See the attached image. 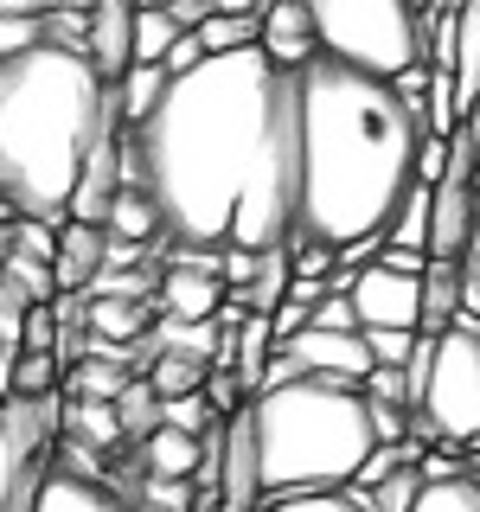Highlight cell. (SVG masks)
<instances>
[{
    "mask_svg": "<svg viewBox=\"0 0 480 512\" xmlns=\"http://www.w3.org/2000/svg\"><path fill=\"white\" fill-rule=\"evenodd\" d=\"M141 506H154V512H192V506H199V487H192V480L148 474V480H141Z\"/></svg>",
    "mask_w": 480,
    "mask_h": 512,
    "instance_id": "cell-37",
    "label": "cell"
},
{
    "mask_svg": "<svg viewBox=\"0 0 480 512\" xmlns=\"http://www.w3.org/2000/svg\"><path fill=\"white\" fill-rule=\"evenodd\" d=\"M173 39H180V26L167 7H135V64H160L173 52Z\"/></svg>",
    "mask_w": 480,
    "mask_h": 512,
    "instance_id": "cell-29",
    "label": "cell"
},
{
    "mask_svg": "<svg viewBox=\"0 0 480 512\" xmlns=\"http://www.w3.org/2000/svg\"><path fill=\"white\" fill-rule=\"evenodd\" d=\"M372 404H397V410H416V384H410V365H372L359 384Z\"/></svg>",
    "mask_w": 480,
    "mask_h": 512,
    "instance_id": "cell-34",
    "label": "cell"
},
{
    "mask_svg": "<svg viewBox=\"0 0 480 512\" xmlns=\"http://www.w3.org/2000/svg\"><path fill=\"white\" fill-rule=\"evenodd\" d=\"M269 64L282 71H301L314 58V20H308V0H269L263 7V32H256Z\"/></svg>",
    "mask_w": 480,
    "mask_h": 512,
    "instance_id": "cell-13",
    "label": "cell"
},
{
    "mask_svg": "<svg viewBox=\"0 0 480 512\" xmlns=\"http://www.w3.org/2000/svg\"><path fill=\"white\" fill-rule=\"evenodd\" d=\"M314 52L372 77H404L423 64V13L410 0H308Z\"/></svg>",
    "mask_w": 480,
    "mask_h": 512,
    "instance_id": "cell-6",
    "label": "cell"
},
{
    "mask_svg": "<svg viewBox=\"0 0 480 512\" xmlns=\"http://www.w3.org/2000/svg\"><path fill=\"white\" fill-rule=\"evenodd\" d=\"M135 7H173V0H135Z\"/></svg>",
    "mask_w": 480,
    "mask_h": 512,
    "instance_id": "cell-46",
    "label": "cell"
},
{
    "mask_svg": "<svg viewBox=\"0 0 480 512\" xmlns=\"http://www.w3.org/2000/svg\"><path fill=\"white\" fill-rule=\"evenodd\" d=\"M13 250L32 256V263H52V256H58L52 224H45V218H20V231H13Z\"/></svg>",
    "mask_w": 480,
    "mask_h": 512,
    "instance_id": "cell-41",
    "label": "cell"
},
{
    "mask_svg": "<svg viewBox=\"0 0 480 512\" xmlns=\"http://www.w3.org/2000/svg\"><path fill=\"white\" fill-rule=\"evenodd\" d=\"M20 352H58V320H52V301H32V308H26Z\"/></svg>",
    "mask_w": 480,
    "mask_h": 512,
    "instance_id": "cell-39",
    "label": "cell"
},
{
    "mask_svg": "<svg viewBox=\"0 0 480 512\" xmlns=\"http://www.w3.org/2000/svg\"><path fill=\"white\" fill-rule=\"evenodd\" d=\"M205 45V58H224V52H244L256 45V32H263V13H205V26H192Z\"/></svg>",
    "mask_w": 480,
    "mask_h": 512,
    "instance_id": "cell-25",
    "label": "cell"
},
{
    "mask_svg": "<svg viewBox=\"0 0 480 512\" xmlns=\"http://www.w3.org/2000/svg\"><path fill=\"white\" fill-rule=\"evenodd\" d=\"M135 448H141V468H148V474L192 480V474H199V448H205V442H199V436H186V429H173V423H154Z\"/></svg>",
    "mask_w": 480,
    "mask_h": 512,
    "instance_id": "cell-19",
    "label": "cell"
},
{
    "mask_svg": "<svg viewBox=\"0 0 480 512\" xmlns=\"http://www.w3.org/2000/svg\"><path fill=\"white\" fill-rule=\"evenodd\" d=\"M173 26H180V32H192V26H205V13H212V0H173Z\"/></svg>",
    "mask_w": 480,
    "mask_h": 512,
    "instance_id": "cell-43",
    "label": "cell"
},
{
    "mask_svg": "<svg viewBox=\"0 0 480 512\" xmlns=\"http://www.w3.org/2000/svg\"><path fill=\"white\" fill-rule=\"evenodd\" d=\"M122 180H128V148H122V128H116V135H103V141L84 154V173H77V186H71V205H64V218L103 224V212H109V199H116Z\"/></svg>",
    "mask_w": 480,
    "mask_h": 512,
    "instance_id": "cell-11",
    "label": "cell"
},
{
    "mask_svg": "<svg viewBox=\"0 0 480 512\" xmlns=\"http://www.w3.org/2000/svg\"><path fill=\"white\" fill-rule=\"evenodd\" d=\"M26 512H122V500L84 468H52L39 480V493H32Z\"/></svg>",
    "mask_w": 480,
    "mask_h": 512,
    "instance_id": "cell-16",
    "label": "cell"
},
{
    "mask_svg": "<svg viewBox=\"0 0 480 512\" xmlns=\"http://www.w3.org/2000/svg\"><path fill=\"white\" fill-rule=\"evenodd\" d=\"M128 384H135V372L122 365V352H116L109 365H103V359H84V365L71 372V391H77V397H90V404H116Z\"/></svg>",
    "mask_w": 480,
    "mask_h": 512,
    "instance_id": "cell-26",
    "label": "cell"
},
{
    "mask_svg": "<svg viewBox=\"0 0 480 512\" xmlns=\"http://www.w3.org/2000/svg\"><path fill=\"white\" fill-rule=\"evenodd\" d=\"M116 84L64 45L0 58V205L20 218H64L84 154L116 135Z\"/></svg>",
    "mask_w": 480,
    "mask_h": 512,
    "instance_id": "cell-3",
    "label": "cell"
},
{
    "mask_svg": "<svg viewBox=\"0 0 480 512\" xmlns=\"http://www.w3.org/2000/svg\"><path fill=\"white\" fill-rule=\"evenodd\" d=\"M263 506V461H256V416L237 404L224 416V461H218V512H256Z\"/></svg>",
    "mask_w": 480,
    "mask_h": 512,
    "instance_id": "cell-10",
    "label": "cell"
},
{
    "mask_svg": "<svg viewBox=\"0 0 480 512\" xmlns=\"http://www.w3.org/2000/svg\"><path fill=\"white\" fill-rule=\"evenodd\" d=\"M346 301L359 314V327H410L423 333V269H397V263H365L352 269Z\"/></svg>",
    "mask_w": 480,
    "mask_h": 512,
    "instance_id": "cell-8",
    "label": "cell"
},
{
    "mask_svg": "<svg viewBox=\"0 0 480 512\" xmlns=\"http://www.w3.org/2000/svg\"><path fill=\"white\" fill-rule=\"evenodd\" d=\"M39 39H45V26H39V7H32V0H0V58H13V52H32Z\"/></svg>",
    "mask_w": 480,
    "mask_h": 512,
    "instance_id": "cell-30",
    "label": "cell"
},
{
    "mask_svg": "<svg viewBox=\"0 0 480 512\" xmlns=\"http://www.w3.org/2000/svg\"><path fill=\"white\" fill-rule=\"evenodd\" d=\"M122 512H154V506H122Z\"/></svg>",
    "mask_w": 480,
    "mask_h": 512,
    "instance_id": "cell-47",
    "label": "cell"
},
{
    "mask_svg": "<svg viewBox=\"0 0 480 512\" xmlns=\"http://www.w3.org/2000/svg\"><path fill=\"white\" fill-rule=\"evenodd\" d=\"M160 90H167V64H128V71L116 77V116L122 128H135L148 109L160 103Z\"/></svg>",
    "mask_w": 480,
    "mask_h": 512,
    "instance_id": "cell-24",
    "label": "cell"
},
{
    "mask_svg": "<svg viewBox=\"0 0 480 512\" xmlns=\"http://www.w3.org/2000/svg\"><path fill=\"white\" fill-rule=\"evenodd\" d=\"M448 84H455V122L480 116V0L455 7V58H448Z\"/></svg>",
    "mask_w": 480,
    "mask_h": 512,
    "instance_id": "cell-14",
    "label": "cell"
},
{
    "mask_svg": "<svg viewBox=\"0 0 480 512\" xmlns=\"http://www.w3.org/2000/svg\"><path fill=\"white\" fill-rule=\"evenodd\" d=\"M160 308H167L173 320H218L224 314V282L205 276V269L167 263L160 269Z\"/></svg>",
    "mask_w": 480,
    "mask_h": 512,
    "instance_id": "cell-17",
    "label": "cell"
},
{
    "mask_svg": "<svg viewBox=\"0 0 480 512\" xmlns=\"http://www.w3.org/2000/svg\"><path fill=\"white\" fill-rule=\"evenodd\" d=\"M256 512H372V506H365V493L340 487V493H276V500H263Z\"/></svg>",
    "mask_w": 480,
    "mask_h": 512,
    "instance_id": "cell-33",
    "label": "cell"
},
{
    "mask_svg": "<svg viewBox=\"0 0 480 512\" xmlns=\"http://www.w3.org/2000/svg\"><path fill=\"white\" fill-rule=\"evenodd\" d=\"M154 340V352H180V359H199V365H212L218 352H224V340H218V320H160V327L148 333Z\"/></svg>",
    "mask_w": 480,
    "mask_h": 512,
    "instance_id": "cell-22",
    "label": "cell"
},
{
    "mask_svg": "<svg viewBox=\"0 0 480 512\" xmlns=\"http://www.w3.org/2000/svg\"><path fill=\"white\" fill-rule=\"evenodd\" d=\"M84 58L116 84V77L135 64V0H90V39Z\"/></svg>",
    "mask_w": 480,
    "mask_h": 512,
    "instance_id": "cell-12",
    "label": "cell"
},
{
    "mask_svg": "<svg viewBox=\"0 0 480 512\" xmlns=\"http://www.w3.org/2000/svg\"><path fill=\"white\" fill-rule=\"evenodd\" d=\"M122 148L173 244L276 250L295 237V77L263 45L167 77Z\"/></svg>",
    "mask_w": 480,
    "mask_h": 512,
    "instance_id": "cell-1",
    "label": "cell"
},
{
    "mask_svg": "<svg viewBox=\"0 0 480 512\" xmlns=\"http://www.w3.org/2000/svg\"><path fill=\"white\" fill-rule=\"evenodd\" d=\"M288 263H295V276H333V244H320V237H288Z\"/></svg>",
    "mask_w": 480,
    "mask_h": 512,
    "instance_id": "cell-40",
    "label": "cell"
},
{
    "mask_svg": "<svg viewBox=\"0 0 480 512\" xmlns=\"http://www.w3.org/2000/svg\"><path fill=\"white\" fill-rule=\"evenodd\" d=\"M141 327H148V301H116V295H96V301H90V333H96V346L116 352L122 340H141Z\"/></svg>",
    "mask_w": 480,
    "mask_h": 512,
    "instance_id": "cell-23",
    "label": "cell"
},
{
    "mask_svg": "<svg viewBox=\"0 0 480 512\" xmlns=\"http://www.w3.org/2000/svg\"><path fill=\"white\" fill-rule=\"evenodd\" d=\"M263 500L276 493H340L359 480L365 455L378 448L372 397L333 378H288L250 397Z\"/></svg>",
    "mask_w": 480,
    "mask_h": 512,
    "instance_id": "cell-4",
    "label": "cell"
},
{
    "mask_svg": "<svg viewBox=\"0 0 480 512\" xmlns=\"http://www.w3.org/2000/svg\"><path fill=\"white\" fill-rule=\"evenodd\" d=\"M103 231L122 237V244H160V237H167V224L154 212V192L141 186L135 173L116 186V199H109V212H103Z\"/></svg>",
    "mask_w": 480,
    "mask_h": 512,
    "instance_id": "cell-18",
    "label": "cell"
},
{
    "mask_svg": "<svg viewBox=\"0 0 480 512\" xmlns=\"http://www.w3.org/2000/svg\"><path fill=\"white\" fill-rule=\"evenodd\" d=\"M58 436V397H7L0 404V512H26L45 468V448Z\"/></svg>",
    "mask_w": 480,
    "mask_h": 512,
    "instance_id": "cell-7",
    "label": "cell"
},
{
    "mask_svg": "<svg viewBox=\"0 0 480 512\" xmlns=\"http://www.w3.org/2000/svg\"><path fill=\"white\" fill-rule=\"evenodd\" d=\"M199 58H205L199 32H180V39H173V52L160 58V64H167V77H180V71H192V64H199Z\"/></svg>",
    "mask_w": 480,
    "mask_h": 512,
    "instance_id": "cell-42",
    "label": "cell"
},
{
    "mask_svg": "<svg viewBox=\"0 0 480 512\" xmlns=\"http://www.w3.org/2000/svg\"><path fill=\"white\" fill-rule=\"evenodd\" d=\"M474 141H480V122H474ZM474 192H480V160H474Z\"/></svg>",
    "mask_w": 480,
    "mask_h": 512,
    "instance_id": "cell-45",
    "label": "cell"
},
{
    "mask_svg": "<svg viewBox=\"0 0 480 512\" xmlns=\"http://www.w3.org/2000/svg\"><path fill=\"white\" fill-rule=\"evenodd\" d=\"M269 0H212V13H263Z\"/></svg>",
    "mask_w": 480,
    "mask_h": 512,
    "instance_id": "cell-44",
    "label": "cell"
},
{
    "mask_svg": "<svg viewBox=\"0 0 480 512\" xmlns=\"http://www.w3.org/2000/svg\"><path fill=\"white\" fill-rule=\"evenodd\" d=\"M295 77V237L352 244L384 237L391 212L416 186V148L429 135L423 103L391 77L308 58Z\"/></svg>",
    "mask_w": 480,
    "mask_h": 512,
    "instance_id": "cell-2",
    "label": "cell"
},
{
    "mask_svg": "<svg viewBox=\"0 0 480 512\" xmlns=\"http://www.w3.org/2000/svg\"><path fill=\"white\" fill-rule=\"evenodd\" d=\"M410 384H416V423L429 429V442L455 448L480 442V327L455 320L442 333H423L410 359Z\"/></svg>",
    "mask_w": 480,
    "mask_h": 512,
    "instance_id": "cell-5",
    "label": "cell"
},
{
    "mask_svg": "<svg viewBox=\"0 0 480 512\" xmlns=\"http://www.w3.org/2000/svg\"><path fill=\"white\" fill-rule=\"evenodd\" d=\"M71 423L84 429V442H128V436H122V423H116V404H90V397H77Z\"/></svg>",
    "mask_w": 480,
    "mask_h": 512,
    "instance_id": "cell-38",
    "label": "cell"
},
{
    "mask_svg": "<svg viewBox=\"0 0 480 512\" xmlns=\"http://www.w3.org/2000/svg\"><path fill=\"white\" fill-rule=\"evenodd\" d=\"M109 256V231L103 224H77V218H58V256H52V282L58 288H90L96 269Z\"/></svg>",
    "mask_w": 480,
    "mask_h": 512,
    "instance_id": "cell-15",
    "label": "cell"
},
{
    "mask_svg": "<svg viewBox=\"0 0 480 512\" xmlns=\"http://www.w3.org/2000/svg\"><path fill=\"white\" fill-rule=\"evenodd\" d=\"M352 493H365V506H372V512H410V500L423 493V461H410V468H391L378 487H352Z\"/></svg>",
    "mask_w": 480,
    "mask_h": 512,
    "instance_id": "cell-28",
    "label": "cell"
},
{
    "mask_svg": "<svg viewBox=\"0 0 480 512\" xmlns=\"http://www.w3.org/2000/svg\"><path fill=\"white\" fill-rule=\"evenodd\" d=\"M359 333L372 346V365H410L416 346H423V333H410V327H359Z\"/></svg>",
    "mask_w": 480,
    "mask_h": 512,
    "instance_id": "cell-35",
    "label": "cell"
},
{
    "mask_svg": "<svg viewBox=\"0 0 480 512\" xmlns=\"http://www.w3.org/2000/svg\"><path fill=\"white\" fill-rule=\"evenodd\" d=\"M288 359H295L301 378H333V384H365L372 372V346H365L359 327H301L295 340L282 346Z\"/></svg>",
    "mask_w": 480,
    "mask_h": 512,
    "instance_id": "cell-9",
    "label": "cell"
},
{
    "mask_svg": "<svg viewBox=\"0 0 480 512\" xmlns=\"http://www.w3.org/2000/svg\"><path fill=\"white\" fill-rule=\"evenodd\" d=\"M148 384H154V397H160V404H167V397L205 391V365H199V359H180V352H154Z\"/></svg>",
    "mask_w": 480,
    "mask_h": 512,
    "instance_id": "cell-27",
    "label": "cell"
},
{
    "mask_svg": "<svg viewBox=\"0 0 480 512\" xmlns=\"http://www.w3.org/2000/svg\"><path fill=\"white\" fill-rule=\"evenodd\" d=\"M116 423H122V436H128V442H141V436H148V429L160 423V397H154V384H148V378H135V384H128V391L116 397Z\"/></svg>",
    "mask_w": 480,
    "mask_h": 512,
    "instance_id": "cell-31",
    "label": "cell"
},
{
    "mask_svg": "<svg viewBox=\"0 0 480 512\" xmlns=\"http://www.w3.org/2000/svg\"><path fill=\"white\" fill-rule=\"evenodd\" d=\"M410 512H480V474L474 468L423 474V493L410 500Z\"/></svg>",
    "mask_w": 480,
    "mask_h": 512,
    "instance_id": "cell-20",
    "label": "cell"
},
{
    "mask_svg": "<svg viewBox=\"0 0 480 512\" xmlns=\"http://www.w3.org/2000/svg\"><path fill=\"white\" fill-rule=\"evenodd\" d=\"M461 308V263H436L429 256L423 263V333H442V327H455V314Z\"/></svg>",
    "mask_w": 480,
    "mask_h": 512,
    "instance_id": "cell-21",
    "label": "cell"
},
{
    "mask_svg": "<svg viewBox=\"0 0 480 512\" xmlns=\"http://www.w3.org/2000/svg\"><path fill=\"white\" fill-rule=\"evenodd\" d=\"M0 276H7L13 288H20L26 301H52V263H32V256L7 250V263H0Z\"/></svg>",
    "mask_w": 480,
    "mask_h": 512,
    "instance_id": "cell-36",
    "label": "cell"
},
{
    "mask_svg": "<svg viewBox=\"0 0 480 512\" xmlns=\"http://www.w3.org/2000/svg\"><path fill=\"white\" fill-rule=\"evenodd\" d=\"M58 352H20V365H13V397H58Z\"/></svg>",
    "mask_w": 480,
    "mask_h": 512,
    "instance_id": "cell-32",
    "label": "cell"
}]
</instances>
